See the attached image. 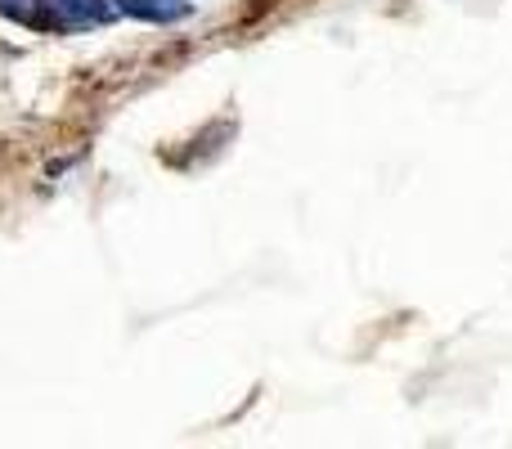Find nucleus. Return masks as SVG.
<instances>
[{
	"instance_id": "f257e3e1",
	"label": "nucleus",
	"mask_w": 512,
	"mask_h": 449,
	"mask_svg": "<svg viewBox=\"0 0 512 449\" xmlns=\"http://www.w3.org/2000/svg\"><path fill=\"white\" fill-rule=\"evenodd\" d=\"M50 9H54V23L72 27V32H81V27H104L108 18L117 14V5H108V0H50Z\"/></svg>"
},
{
	"instance_id": "f03ea898",
	"label": "nucleus",
	"mask_w": 512,
	"mask_h": 449,
	"mask_svg": "<svg viewBox=\"0 0 512 449\" xmlns=\"http://www.w3.org/2000/svg\"><path fill=\"white\" fill-rule=\"evenodd\" d=\"M117 14L140 18V23H180L194 14L189 0H117Z\"/></svg>"
},
{
	"instance_id": "7ed1b4c3",
	"label": "nucleus",
	"mask_w": 512,
	"mask_h": 449,
	"mask_svg": "<svg viewBox=\"0 0 512 449\" xmlns=\"http://www.w3.org/2000/svg\"><path fill=\"white\" fill-rule=\"evenodd\" d=\"M0 18H9L18 27H36V32H50L54 27L50 0H0Z\"/></svg>"
}]
</instances>
